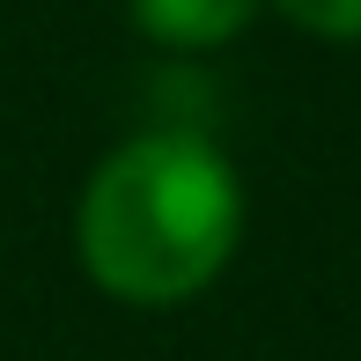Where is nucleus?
Here are the masks:
<instances>
[{"mask_svg": "<svg viewBox=\"0 0 361 361\" xmlns=\"http://www.w3.org/2000/svg\"><path fill=\"white\" fill-rule=\"evenodd\" d=\"M236 236L243 185L207 133H140L111 147L74 207L89 281L133 310H170L214 288L236 258Z\"/></svg>", "mask_w": 361, "mask_h": 361, "instance_id": "nucleus-1", "label": "nucleus"}, {"mask_svg": "<svg viewBox=\"0 0 361 361\" xmlns=\"http://www.w3.org/2000/svg\"><path fill=\"white\" fill-rule=\"evenodd\" d=\"M140 37L170 44V52H214V44L243 37L258 0H126Z\"/></svg>", "mask_w": 361, "mask_h": 361, "instance_id": "nucleus-2", "label": "nucleus"}, {"mask_svg": "<svg viewBox=\"0 0 361 361\" xmlns=\"http://www.w3.org/2000/svg\"><path fill=\"white\" fill-rule=\"evenodd\" d=\"M295 30L310 37H332V44H361V0H273Z\"/></svg>", "mask_w": 361, "mask_h": 361, "instance_id": "nucleus-3", "label": "nucleus"}]
</instances>
